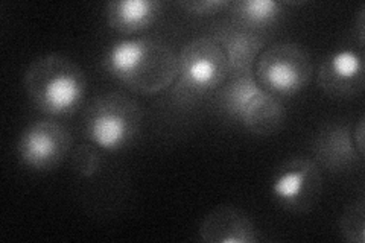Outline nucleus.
I'll return each mask as SVG.
<instances>
[{
    "label": "nucleus",
    "instance_id": "obj_1",
    "mask_svg": "<svg viewBox=\"0 0 365 243\" xmlns=\"http://www.w3.org/2000/svg\"><path fill=\"white\" fill-rule=\"evenodd\" d=\"M102 66L134 93L154 96L174 84L178 55L158 40L123 38L108 46Z\"/></svg>",
    "mask_w": 365,
    "mask_h": 243
},
{
    "label": "nucleus",
    "instance_id": "obj_2",
    "mask_svg": "<svg viewBox=\"0 0 365 243\" xmlns=\"http://www.w3.org/2000/svg\"><path fill=\"white\" fill-rule=\"evenodd\" d=\"M23 84L34 105L49 115L75 113L87 91L81 67L61 53H48L32 61Z\"/></svg>",
    "mask_w": 365,
    "mask_h": 243
},
{
    "label": "nucleus",
    "instance_id": "obj_3",
    "mask_svg": "<svg viewBox=\"0 0 365 243\" xmlns=\"http://www.w3.org/2000/svg\"><path fill=\"white\" fill-rule=\"evenodd\" d=\"M143 113L134 99L108 91L91 100L84 111V135L102 150L116 152L140 133Z\"/></svg>",
    "mask_w": 365,
    "mask_h": 243
},
{
    "label": "nucleus",
    "instance_id": "obj_4",
    "mask_svg": "<svg viewBox=\"0 0 365 243\" xmlns=\"http://www.w3.org/2000/svg\"><path fill=\"white\" fill-rule=\"evenodd\" d=\"M220 105L228 118L262 137L277 134L287 119L280 99L262 87L255 76L232 78L221 90Z\"/></svg>",
    "mask_w": 365,
    "mask_h": 243
},
{
    "label": "nucleus",
    "instance_id": "obj_5",
    "mask_svg": "<svg viewBox=\"0 0 365 243\" xmlns=\"http://www.w3.org/2000/svg\"><path fill=\"white\" fill-rule=\"evenodd\" d=\"M227 78V61L220 44L209 37L193 38L178 53V71L170 93L182 103L220 88Z\"/></svg>",
    "mask_w": 365,
    "mask_h": 243
},
{
    "label": "nucleus",
    "instance_id": "obj_6",
    "mask_svg": "<svg viewBox=\"0 0 365 243\" xmlns=\"http://www.w3.org/2000/svg\"><path fill=\"white\" fill-rule=\"evenodd\" d=\"M314 73L311 55L297 43H276L262 51L255 66L257 83L276 98L294 96Z\"/></svg>",
    "mask_w": 365,
    "mask_h": 243
},
{
    "label": "nucleus",
    "instance_id": "obj_7",
    "mask_svg": "<svg viewBox=\"0 0 365 243\" xmlns=\"http://www.w3.org/2000/svg\"><path fill=\"white\" fill-rule=\"evenodd\" d=\"M269 192L282 208L292 213H309L323 192V173L311 158L284 161L274 172Z\"/></svg>",
    "mask_w": 365,
    "mask_h": 243
},
{
    "label": "nucleus",
    "instance_id": "obj_8",
    "mask_svg": "<svg viewBox=\"0 0 365 243\" xmlns=\"http://www.w3.org/2000/svg\"><path fill=\"white\" fill-rule=\"evenodd\" d=\"M72 148V135L53 120H38L21 131L17 142L20 163L32 170L43 172L58 166Z\"/></svg>",
    "mask_w": 365,
    "mask_h": 243
},
{
    "label": "nucleus",
    "instance_id": "obj_9",
    "mask_svg": "<svg viewBox=\"0 0 365 243\" xmlns=\"http://www.w3.org/2000/svg\"><path fill=\"white\" fill-rule=\"evenodd\" d=\"M318 87L335 99H351L362 93L365 84L361 51L339 49L330 52L318 68Z\"/></svg>",
    "mask_w": 365,
    "mask_h": 243
},
{
    "label": "nucleus",
    "instance_id": "obj_10",
    "mask_svg": "<svg viewBox=\"0 0 365 243\" xmlns=\"http://www.w3.org/2000/svg\"><path fill=\"white\" fill-rule=\"evenodd\" d=\"M312 154L319 169L336 173L355 167L364 160L353 145L349 123H332L319 131L312 145Z\"/></svg>",
    "mask_w": 365,
    "mask_h": 243
},
{
    "label": "nucleus",
    "instance_id": "obj_11",
    "mask_svg": "<svg viewBox=\"0 0 365 243\" xmlns=\"http://www.w3.org/2000/svg\"><path fill=\"white\" fill-rule=\"evenodd\" d=\"M200 239L207 243H255L257 228L251 217L235 205H220L205 214L200 225Z\"/></svg>",
    "mask_w": 365,
    "mask_h": 243
},
{
    "label": "nucleus",
    "instance_id": "obj_12",
    "mask_svg": "<svg viewBox=\"0 0 365 243\" xmlns=\"http://www.w3.org/2000/svg\"><path fill=\"white\" fill-rule=\"evenodd\" d=\"M213 40L225 55L228 76H255V66L264 51V40L248 29H222Z\"/></svg>",
    "mask_w": 365,
    "mask_h": 243
},
{
    "label": "nucleus",
    "instance_id": "obj_13",
    "mask_svg": "<svg viewBox=\"0 0 365 243\" xmlns=\"http://www.w3.org/2000/svg\"><path fill=\"white\" fill-rule=\"evenodd\" d=\"M163 4L157 0H113L104 6L107 25L122 36H133L153 26L162 14Z\"/></svg>",
    "mask_w": 365,
    "mask_h": 243
},
{
    "label": "nucleus",
    "instance_id": "obj_14",
    "mask_svg": "<svg viewBox=\"0 0 365 243\" xmlns=\"http://www.w3.org/2000/svg\"><path fill=\"white\" fill-rule=\"evenodd\" d=\"M230 6L235 20L250 29L272 26L283 14V5L276 0H239Z\"/></svg>",
    "mask_w": 365,
    "mask_h": 243
},
{
    "label": "nucleus",
    "instance_id": "obj_15",
    "mask_svg": "<svg viewBox=\"0 0 365 243\" xmlns=\"http://www.w3.org/2000/svg\"><path fill=\"white\" fill-rule=\"evenodd\" d=\"M339 231L349 243L365 242V202L364 200L353 201L346 207L339 217Z\"/></svg>",
    "mask_w": 365,
    "mask_h": 243
},
{
    "label": "nucleus",
    "instance_id": "obj_16",
    "mask_svg": "<svg viewBox=\"0 0 365 243\" xmlns=\"http://www.w3.org/2000/svg\"><path fill=\"white\" fill-rule=\"evenodd\" d=\"M102 157L99 148L91 145H78L72 154V169L79 177L91 178L101 170Z\"/></svg>",
    "mask_w": 365,
    "mask_h": 243
},
{
    "label": "nucleus",
    "instance_id": "obj_17",
    "mask_svg": "<svg viewBox=\"0 0 365 243\" xmlns=\"http://www.w3.org/2000/svg\"><path fill=\"white\" fill-rule=\"evenodd\" d=\"M178 5L189 14L205 17L221 13L222 9L230 6L232 2L230 0H187V2H180Z\"/></svg>",
    "mask_w": 365,
    "mask_h": 243
},
{
    "label": "nucleus",
    "instance_id": "obj_18",
    "mask_svg": "<svg viewBox=\"0 0 365 243\" xmlns=\"http://www.w3.org/2000/svg\"><path fill=\"white\" fill-rule=\"evenodd\" d=\"M351 138H353V145H355L358 150V154L364 158V115H361L356 126H353Z\"/></svg>",
    "mask_w": 365,
    "mask_h": 243
},
{
    "label": "nucleus",
    "instance_id": "obj_19",
    "mask_svg": "<svg viewBox=\"0 0 365 243\" xmlns=\"http://www.w3.org/2000/svg\"><path fill=\"white\" fill-rule=\"evenodd\" d=\"M364 5H361V9H359V14H358V37H359V46L362 48L364 44Z\"/></svg>",
    "mask_w": 365,
    "mask_h": 243
}]
</instances>
